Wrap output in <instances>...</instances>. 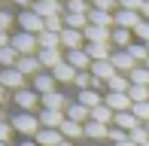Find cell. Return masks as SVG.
Listing matches in <instances>:
<instances>
[{"instance_id":"obj_40","label":"cell","mask_w":149,"mask_h":146,"mask_svg":"<svg viewBox=\"0 0 149 146\" xmlns=\"http://www.w3.org/2000/svg\"><path fill=\"white\" fill-rule=\"evenodd\" d=\"M110 140H113V143L128 140V131H122V128H116V125H113V128H110Z\"/></svg>"},{"instance_id":"obj_55","label":"cell","mask_w":149,"mask_h":146,"mask_svg":"<svg viewBox=\"0 0 149 146\" xmlns=\"http://www.w3.org/2000/svg\"><path fill=\"white\" fill-rule=\"evenodd\" d=\"M0 146H6V143H0Z\"/></svg>"},{"instance_id":"obj_45","label":"cell","mask_w":149,"mask_h":146,"mask_svg":"<svg viewBox=\"0 0 149 146\" xmlns=\"http://www.w3.org/2000/svg\"><path fill=\"white\" fill-rule=\"evenodd\" d=\"M9 43H12V37H6V31H0V49H6Z\"/></svg>"},{"instance_id":"obj_53","label":"cell","mask_w":149,"mask_h":146,"mask_svg":"<svg viewBox=\"0 0 149 146\" xmlns=\"http://www.w3.org/2000/svg\"><path fill=\"white\" fill-rule=\"evenodd\" d=\"M0 122H3V113H0Z\"/></svg>"},{"instance_id":"obj_46","label":"cell","mask_w":149,"mask_h":146,"mask_svg":"<svg viewBox=\"0 0 149 146\" xmlns=\"http://www.w3.org/2000/svg\"><path fill=\"white\" fill-rule=\"evenodd\" d=\"M116 146H137V143H134L131 137H128V140H122V143H116Z\"/></svg>"},{"instance_id":"obj_52","label":"cell","mask_w":149,"mask_h":146,"mask_svg":"<svg viewBox=\"0 0 149 146\" xmlns=\"http://www.w3.org/2000/svg\"><path fill=\"white\" fill-rule=\"evenodd\" d=\"M143 67H146V70H149V61H146V64H143Z\"/></svg>"},{"instance_id":"obj_21","label":"cell","mask_w":149,"mask_h":146,"mask_svg":"<svg viewBox=\"0 0 149 146\" xmlns=\"http://www.w3.org/2000/svg\"><path fill=\"white\" fill-rule=\"evenodd\" d=\"M79 104H82L85 110H97V107H104V97L94 88H88V91H79Z\"/></svg>"},{"instance_id":"obj_29","label":"cell","mask_w":149,"mask_h":146,"mask_svg":"<svg viewBox=\"0 0 149 146\" xmlns=\"http://www.w3.org/2000/svg\"><path fill=\"white\" fill-rule=\"evenodd\" d=\"M37 40H40V49H61V34H49V31H43Z\"/></svg>"},{"instance_id":"obj_13","label":"cell","mask_w":149,"mask_h":146,"mask_svg":"<svg viewBox=\"0 0 149 146\" xmlns=\"http://www.w3.org/2000/svg\"><path fill=\"white\" fill-rule=\"evenodd\" d=\"M85 52H88L91 61H110V58H113L110 43H88V46H85Z\"/></svg>"},{"instance_id":"obj_5","label":"cell","mask_w":149,"mask_h":146,"mask_svg":"<svg viewBox=\"0 0 149 146\" xmlns=\"http://www.w3.org/2000/svg\"><path fill=\"white\" fill-rule=\"evenodd\" d=\"M143 24L140 12H131V9H116V28H125V31H137Z\"/></svg>"},{"instance_id":"obj_28","label":"cell","mask_w":149,"mask_h":146,"mask_svg":"<svg viewBox=\"0 0 149 146\" xmlns=\"http://www.w3.org/2000/svg\"><path fill=\"white\" fill-rule=\"evenodd\" d=\"M113 119H116V113H113L110 107H107V104H104V107H97V110H91V122H100V125H110Z\"/></svg>"},{"instance_id":"obj_6","label":"cell","mask_w":149,"mask_h":146,"mask_svg":"<svg viewBox=\"0 0 149 146\" xmlns=\"http://www.w3.org/2000/svg\"><path fill=\"white\" fill-rule=\"evenodd\" d=\"M67 64H70L73 70H79V73H85V70H91V58H88V52L85 49H73V52H67Z\"/></svg>"},{"instance_id":"obj_34","label":"cell","mask_w":149,"mask_h":146,"mask_svg":"<svg viewBox=\"0 0 149 146\" xmlns=\"http://www.w3.org/2000/svg\"><path fill=\"white\" fill-rule=\"evenodd\" d=\"M131 85H140V88H149V70L146 67H137L131 73Z\"/></svg>"},{"instance_id":"obj_33","label":"cell","mask_w":149,"mask_h":146,"mask_svg":"<svg viewBox=\"0 0 149 146\" xmlns=\"http://www.w3.org/2000/svg\"><path fill=\"white\" fill-rule=\"evenodd\" d=\"M113 43L122 46V49H128V46H131V31H125V28H113Z\"/></svg>"},{"instance_id":"obj_10","label":"cell","mask_w":149,"mask_h":146,"mask_svg":"<svg viewBox=\"0 0 149 146\" xmlns=\"http://www.w3.org/2000/svg\"><path fill=\"white\" fill-rule=\"evenodd\" d=\"M40 64H43V67H49V70H55L58 67V64H64L67 61V58L64 55H61V49H40Z\"/></svg>"},{"instance_id":"obj_8","label":"cell","mask_w":149,"mask_h":146,"mask_svg":"<svg viewBox=\"0 0 149 146\" xmlns=\"http://www.w3.org/2000/svg\"><path fill=\"white\" fill-rule=\"evenodd\" d=\"M64 122H67L64 113H55V110H43V113H40V125L49 128V131H61V125H64Z\"/></svg>"},{"instance_id":"obj_48","label":"cell","mask_w":149,"mask_h":146,"mask_svg":"<svg viewBox=\"0 0 149 146\" xmlns=\"http://www.w3.org/2000/svg\"><path fill=\"white\" fill-rule=\"evenodd\" d=\"M15 3L18 6H31V0H15ZM31 9H33V6H31Z\"/></svg>"},{"instance_id":"obj_42","label":"cell","mask_w":149,"mask_h":146,"mask_svg":"<svg viewBox=\"0 0 149 146\" xmlns=\"http://www.w3.org/2000/svg\"><path fill=\"white\" fill-rule=\"evenodd\" d=\"M134 34L140 37V43H146V46H149V22H143V24H140L137 31H134Z\"/></svg>"},{"instance_id":"obj_1","label":"cell","mask_w":149,"mask_h":146,"mask_svg":"<svg viewBox=\"0 0 149 146\" xmlns=\"http://www.w3.org/2000/svg\"><path fill=\"white\" fill-rule=\"evenodd\" d=\"M9 46L18 52V58H22V55H33V52H40V40L33 37V34H24V31H18V34L12 37Z\"/></svg>"},{"instance_id":"obj_23","label":"cell","mask_w":149,"mask_h":146,"mask_svg":"<svg viewBox=\"0 0 149 146\" xmlns=\"http://www.w3.org/2000/svg\"><path fill=\"white\" fill-rule=\"evenodd\" d=\"M64 28H70V31H85V28H88V15H73V12H64Z\"/></svg>"},{"instance_id":"obj_35","label":"cell","mask_w":149,"mask_h":146,"mask_svg":"<svg viewBox=\"0 0 149 146\" xmlns=\"http://www.w3.org/2000/svg\"><path fill=\"white\" fill-rule=\"evenodd\" d=\"M128 97H131L134 104H146V101H149V88H140V85H131Z\"/></svg>"},{"instance_id":"obj_24","label":"cell","mask_w":149,"mask_h":146,"mask_svg":"<svg viewBox=\"0 0 149 146\" xmlns=\"http://www.w3.org/2000/svg\"><path fill=\"white\" fill-rule=\"evenodd\" d=\"M76 73H79V70H73L70 64L64 61V64H58V67L52 70V76H55L58 82H73V79H76Z\"/></svg>"},{"instance_id":"obj_39","label":"cell","mask_w":149,"mask_h":146,"mask_svg":"<svg viewBox=\"0 0 149 146\" xmlns=\"http://www.w3.org/2000/svg\"><path fill=\"white\" fill-rule=\"evenodd\" d=\"M143 3L146 0H119L122 9H131V12H143Z\"/></svg>"},{"instance_id":"obj_58","label":"cell","mask_w":149,"mask_h":146,"mask_svg":"<svg viewBox=\"0 0 149 146\" xmlns=\"http://www.w3.org/2000/svg\"><path fill=\"white\" fill-rule=\"evenodd\" d=\"M146 146H149V143H146Z\"/></svg>"},{"instance_id":"obj_25","label":"cell","mask_w":149,"mask_h":146,"mask_svg":"<svg viewBox=\"0 0 149 146\" xmlns=\"http://www.w3.org/2000/svg\"><path fill=\"white\" fill-rule=\"evenodd\" d=\"M85 137H91V140H100V137H110V125H100V122H88V125H85Z\"/></svg>"},{"instance_id":"obj_37","label":"cell","mask_w":149,"mask_h":146,"mask_svg":"<svg viewBox=\"0 0 149 146\" xmlns=\"http://www.w3.org/2000/svg\"><path fill=\"white\" fill-rule=\"evenodd\" d=\"M131 113L140 119V122H146V125H149V101H146V104H134Z\"/></svg>"},{"instance_id":"obj_51","label":"cell","mask_w":149,"mask_h":146,"mask_svg":"<svg viewBox=\"0 0 149 146\" xmlns=\"http://www.w3.org/2000/svg\"><path fill=\"white\" fill-rule=\"evenodd\" d=\"M22 146H37V143H22Z\"/></svg>"},{"instance_id":"obj_15","label":"cell","mask_w":149,"mask_h":146,"mask_svg":"<svg viewBox=\"0 0 149 146\" xmlns=\"http://www.w3.org/2000/svg\"><path fill=\"white\" fill-rule=\"evenodd\" d=\"M22 73H18L15 67H9V70H0V85L3 88H15V91H22Z\"/></svg>"},{"instance_id":"obj_18","label":"cell","mask_w":149,"mask_h":146,"mask_svg":"<svg viewBox=\"0 0 149 146\" xmlns=\"http://www.w3.org/2000/svg\"><path fill=\"white\" fill-rule=\"evenodd\" d=\"M61 143H64V134H61V131L40 128V134H37V146H61Z\"/></svg>"},{"instance_id":"obj_36","label":"cell","mask_w":149,"mask_h":146,"mask_svg":"<svg viewBox=\"0 0 149 146\" xmlns=\"http://www.w3.org/2000/svg\"><path fill=\"white\" fill-rule=\"evenodd\" d=\"M128 137H131L137 146H146V143H149V128H143V125H140V128H134Z\"/></svg>"},{"instance_id":"obj_9","label":"cell","mask_w":149,"mask_h":146,"mask_svg":"<svg viewBox=\"0 0 149 146\" xmlns=\"http://www.w3.org/2000/svg\"><path fill=\"white\" fill-rule=\"evenodd\" d=\"M82 40H85L82 31H70V28H64V34H61V49H67V52L82 49Z\"/></svg>"},{"instance_id":"obj_16","label":"cell","mask_w":149,"mask_h":146,"mask_svg":"<svg viewBox=\"0 0 149 146\" xmlns=\"http://www.w3.org/2000/svg\"><path fill=\"white\" fill-rule=\"evenodd\" d=\"M116 67H113V61H94L91 64V76H97V79H104V82H110L113 76H116Z\"/></svg>"},{"instance_id":"obj_19","label":"cell","mask_w":149,"mask_h":146,"mask_svg":"<svg viewBox=\"0 0 149 146\" xmlns=\"http://www.w3.org/2000/svg\"><path fill=\"white\" fill-rule=\"evenodd\" d=\"M113 125H116V128H122V131H128V134H131L134 128H140V119L134 116V113H116V119H113Z\"/></svg>"},{"instance_id":"obj_11","label":"cell","mask_w":149,"mask_h":146,"mask_svg":"<svg viewBox=\"0 0 149 146\" xmlns=\"http://www.w3.org/2000/svg\"><path fill=\"white\" fill-rule=\"evenodd\" d=\"M64 116L70 119V122H76V125H88L91 122V110H85L82 104H70V107L64 110Z\"/></svg>"},{"instance_id":"obj_7","label":"cell","mask_w":149,"mask_h":146,"mask_svg":"<svg viewBox=\"0 0 149 146\" xmlns=\"http://www.w3.org/2000/svg\"><path fill=\"white\" fill-rule=\"evenodd\" d=\"M110 61H113V67H116L119 73H122V70H128V73H134V70H137V61L131 58V52H128V49L113 52V58H110Z\"/></svg>"},{"instance_id":"obj_4","label":"cell","mask_w":149,"mask_h":146,"mask_svg":"<svg viewBox=\"0 0 149 146\" xmlns=\"http://www.w3.org/2000/svg\"><path fill=\"white\" fill-rule=\"evenodd\" d=\"M104 104H107L113 113H131V107H134L131 97H128V95H119V91H107Z\"/></svg>"},{"instance_id":"obj_54","label":"cell","mask_w":149,"mask_h":146,"mask_svg":"<svg viewBox=\"0 0 149 146\" xmlns=\"http://www.w3.org/2000/svg\"><path fill=\"white\" fill-rule=\"evenodd\" d=\"M67 3H73V0H67Z\"/></svg>"},{"instance_id":"obj_56","label":"cell","mask_w":149,"mask_h":146,"mask_svg":"<svg viewBox=\"0 0 149 146\" xmlns=\"http://www.w3.org/2000/svg\"><path fill=\"white\" fill-rule=\"evenodd\" d=\"M91 3H94V0H91Z\"/></svg>"},{"instance_id":"obj_47","label":"cell","mask_w":149,"mask_h":146,"mask_svg":"<svg viewBox=\"0 0 149 146\" xmlns=\"http://www.w3.org/2000/svg\"><path fill=\"white\" fill-rule=\"evenodd\" d=\"M3 101H6V88L0 85V104H3Z\"/></svg>"},{"instance_id":"obj_22","label":"cell","mask_w":149,"mask_h":146,"mask_svg":"<svg viewBox=\"0 0 149 146\" xmlns=\"http://www.w3.org/2000/svg\"><path fill=\"white\" fill-rule=\"evenodd\" d=\"M40 67H43V64H40V58H33V55H22L18 64H15V70L22 73V76H24V73H37Z\"/></svg>"},{"instance_id":"obj_12","label":"cell","mask_w":149,"mask_h":146,"mask_svg":"<svg viewBox=\"0 0 149 146\" xmlns=\"http://www.w3.org/2000/svg\"><path fill=\"white\" fill-rule=\"evenodd\" d=\"M88 24H94V28H107V31H110V24H116V15H113V12H104V9H94V6H91V12H88Z\"/></svg>"},{"instance_id":"obj_31","label":"cell","mask_w":149,"mask_h":146,"mask_svg":"<svg viewBox=\"0 0 149 146\" xmlns=\"http://www.w3.org/2000/svg\"><path fill=\"white\" fill-rule=\"evenodd\" d=\"M61 134H64L67 140H73V137H79V134H85V125H76V122H70V119H67V122L61 125Z\"/></svg>"},{"instance_id":"obj_41","label":"cell","mask_w":149,"mask_h":146,"mask_svg":"<svg viewBox=\"0 0 149 146\" xmlns=\"http://www.w3.org/2000/svg\"><path fill=\"white\" fill-rule=\"evenodd\" d=\"M116 3H119V0H94L91 6H94V9H104V12H113V6H116Z\"/></svg>"},{"instance_id":"obj_44","label":"cell","mask_w":149,"mask_h":146,"mask_svg":"<svg viewBox=\"0 0 149 146\" xmlns=\"http://www.w3.org/2000/svg\"><path fill=\"white\" fill-rule=\"evenodd\" d=\"M12 134V125H6V122H0V143H6V137Z\"/></svg>"},{"instance_id":"obj_26","label":"cell","mask_w":149,"mask_h":146,"mask_svg":"<svg viewBox=\"0 0 149 146\" xmlns=\"http://www.w3.org/2000/svg\"><path fill=\"white\" fill-rule=\"evenodd\" d=\"M107 88H110V91H119V95H128V91H131V79H125L122 73H116V76L107 82Z\"/></svg>"},{"instance_id":"obj_32","label":"cell","mask_w":149,"mask_h":146,"mask_svg":"<svg viewBox=\"0 0 149 146\" xmlns=\"http://www.w3.org/2000/svg\"><path fill=\"white\" fill-rule=\"evenodd\" d=\"M128 52H131V58H134V61H149V49H146V43H131V46H128Z\"/></svg>"},{"instance_id":"obj_20","label":"cell","mask_w":149,"mask_h":146,"mask_svg":"<svg viewBox=\"0 0 149 146\" xmlns=\"http://www.w3.org/2000/svg\"><path fill=\"white\" fill-rule=\"evenodd\" d=\"M67 107H70V101H67L64 95H58V91H55V95H46V97H43V110H55V113H64Z\"/></svg>"},{"instance_id":"obj_57","label":"cell","mask_w":149,"mask_h":146,"mask_svg":"<svg viewBox=\"0 0 149 146\" xmlns=\"http://www.w3.org/2000/svg\"><path fill=\"white\" fill-rule=\"evenodd\" d=\"M146 128H149V125H146Z\"/></svg>"},{"instance_id":"obj_14","label":"cell","mask_w":149,"mask_h":146,"mask_svg":"<svg viewBox=\"0 0 149 146\" xmlns=\"http://www.w3.org/2000/svg\"><path fill=\"white\" fill-rule=\"evenodd\" d=\"M55 82H58V79L55 76H52V73H37V79H33V88H37L40 91V95H55Z\"/></svg>"},{"instance_id":"obj_27","label":"cell","mask_w":149,"mask_h":146,"mask_svg":"<svg viewBox=\"0 0 149 146\" xmlns=\"http://www.w3.org/2000/svg\"><path fill=\"white\" fill-rule=\"evenodd\" d=\"M12 101H15L22 110H31L33 104H37V95H33V91H28V88H22V91H15V97H12Z\"/></svg>"},{"instance_id":"obj_49","label":"cell","mask_w":149,"mask_h":146,"mask_svg":"<svg viewBox=\"0 0 149 146\" xmlns=\"http://www.w3.org/2000/svg\"><path fill=\"white\" fill-rule=\"evenodd\" d=\"M143 15L149 18V0H146V3H143Z\"/></svg>"},{"instance_id":"obj_2","label":"cell","mask_w":149,"mask_h":146,"mask_svg":"<svg viewBox=\"0 0 149 146\" xmlns=\"http://www.w3.org/2000/svg\"><path fill=\"white\" fill-rule=\"evenodd\" d=\"M18 24H22L24 34H33V37H40L46 31V18H40L37 12H22V15H18Z\"/></svg>"},{"instance_id":"obj_50","label":"cell","mask_w":149,"mask_h":146,"mask_svg":"<svg viewBox=\"0 0 149 146\" xmlns=\"http://www.w3.org/2000/svg\"><path fill=\"white\" fill-rule=\"evenodd\" d=\"M40 3H55V0H40Z\"/></svg>"},{"instance_id":"obj_17","label":"cell","mask_w":149,"mask_h":146,"mask_svg":"<svg viewBox=\"0 0 149 146\" xmlns=\"http://www.w3.org/2000/svg\"><path fill=\"white\" fill-rule=\"evenodd\" d=\"M82 34H85L88 43H113V31H107V28H94V24H88Z\"/></svg>"},{"instance_id":"obj_43","label":"cell","mask_w":149,"mask_h":146,"mask_svg":"<svg viewBox=\"0 0 149 146\" xmlns=\"http://www.w3.org/2000/svg\"><path fill=\"white\" fill-rule=\"evenodd\" d=\"M9 24H12V15H9V12H3V9H0V31H6Z\"/></svg>"},{"instance_id":"obj_30","label":"cell","mask_w":149,"mask_h":146,"mask_svg":"<svg viewBox=\"0 0 149 146\" xmlns=\"http://www.w3.org/2000/svg\"><path fill=\"white\" fill-rule=\"evenodd\" d=\"M0 64H3V70L15 67V64H18V52L12 49V46H6V49H0Z\"/></svg>"},{"instance_id":"obj_38","label":"cell","mask_w":149,"mask_h":146,"mask_svg":"<svg viewBox=\"0 0 149 146\" xmlns=\"http://www.w3.org/2000/svg\"><path fill=\"white\" fill-rule=\"evenodd\" d=\"M73 82H76L82 91H88L91 85H94V76H91V73H76V79H73Z\"/></svg>"},{"instance_id":"obj_3","label":"cell","mask_w":149,"mask_h":146,"mask_svg":"<svg viewBox=\"0 0 149 146\" xmlns=\"http://www.w3.org/2000/svg\"><path fill=\"white\" fill-rule=\"evenodd\" d=\"M40 119H33L31 113H18L15 119H12V131H22V134H40Z\"/></svg>"}]
</instances>
